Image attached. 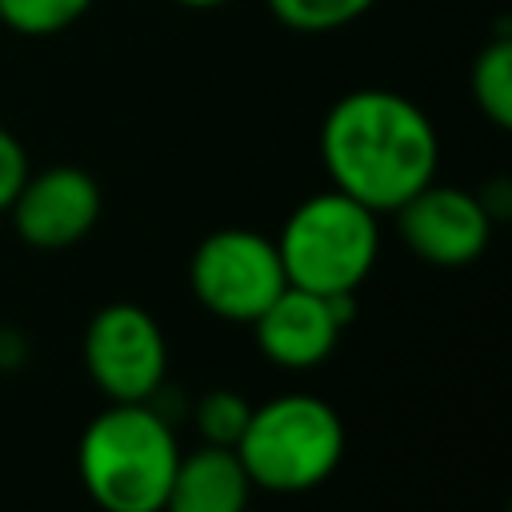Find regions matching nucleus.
Wrapping results in <instances>:
<instances>
[{"mask_svg": "<svg viewBox=\"0 0 512 512\" xmlns=\"http://www.w3.org/2000/svg\"><path fill=\"white\" fill-rule=\"evenodd\" d=\"M276 252L288 284L320 296L356 292L376 264L380 224L372 208L328 188L292 208L276 236Z\"/></svg>", "mask_w": 512, "mask_h": 512, "instance_id": "obj_4", "label": "nucleus"}, {"mask_svg": "<svg viewBox=\"0 0 512 512\" xmlns=\"http://www.w3.org/2000/svg\"><path fill=\"white\" fill-rule=\"evenodd\" d=\"M12 228L32 248H68L84 240L100 220V184L76 164H52L28 172L8 204Z\"/></svg>", "mask_w": 512, "mask_h": 512, "instance_id": "obj_9", "label": "nucleus"}, {"mask_svg": "<svg viewBox=\"0 0 512 512\" xmlns=\"http://www.w3.org/2000/svg\"><path fill=\"white\" fill-rule=\"evenodd\" d=\"M376 0H268L276 24L292 32H336L356 24Z\"/></svg>", "mask_w": 512, "mask_h": 512, "instance_id": "obj_12", "label": "nucleus"}, {"mask_svg": "<svg viewBox=\"0 0 512 512\" xmlns=\"http://www.w3.org/2000/svg\"><path fill=\"white\" fill-rule=\"evenodd\" d=\"M320 160L332 188L372 212H396L436 180L440 140L416 100L388 88H356L328 108Z\"/></svg>", "mask_w": 512, "mask_h": 512, "instance_id": "obj_1", "label": "nucleus"}, {"mask_svg": "<svg viewBox=\"0 0 512 512\" xmlns=\"http://www.w3.org/2000/svg\"><path fill=\"white\" fill-rule=\"evenodd\" d=\"M356 316V292H340V296H320L296 284H284L272 304L252 320L256 328V344L260 352L292 372L316 368L332 356L340 332L352 324Z\"/></svg>", "mask_w": 512, "mask_h": 512, "instance_id": "obj_8", "label": "nucleus"}, {"mask_svg": "<svg viewBox=\"0 0 512 512\" xmlns=\"http://www.w3.org/2000/svg\"><path fill=\"white\" fill-rule=\"evenodd\" d=\"M28 172L32 168H28L24 144L8 128H0V212H8V204L16 200V192H20V184H24Z\"/></svg>", "mask_w": 512, "mask_h": 512, "instance_id": "obj_15", "label": "nucleus"}, {"mask_svg": "<svg viewBox=\"0 0 512 512\" xmlns=\"http://www.w3.org/2000/svg\"><path fill=\"white\" fill-rule=\"evenodd\" d=\"M176 4H184V8H220L228 0H176Z\"/></svg>", "mask_w": 512, "mask_h": 512, "instance_id": "obj_16", "label": "nucleus"}, {"mask_svg": "<svg viewBox=\"0 0 512 512\" xmlns=\"http://www.w3.org/2000/svg\"><path fill=\"white\" fill-rule=\"evenodd\" d=\"M236 456L252 488L308 492L336 472L344 456V424L328 400L288 392L252 408Z\"/></svg>", "mask_w": 512, "mask_h": 512, "instance_id": "obj_3", "label": "nucleus"}, {"mask_svg": "<svg viewBox=\"0 0 512 512\" xmlns=\"http://www.w3.org/2000/svg\"><path fill=\"white\" fill-rule=\"evenodd\" d=\"M248 416H252V404L232 388H216L196 404V428L204 444H216V448H236V440L248 428Z\"/></svg>", "mask_w": 512, "mask_h": 512, "instance_id": "obj_14", "label": "nucleus"}, {"mask_svg": "<svg viewBox=\"0 0 512 512\" xmlns=\"http://www.w3.org/2000/svg\"><path fill=\"white\" fill-rule=\"evenodd\" d=\"M176 460V436L148 400L104 408L76 448L80 484L104 512H164Z\"/></svg>", "mask_w": 512, "mask_h": 512, "instance_id": "obj_2", "label": "nucleus"}, {"mask_svg": "<svg viewBox=\"0 0 512 512\" xmlns=\"http://www.w3.org/2000/svg\"><path fill=\"white\" fill-rule=\"evenodd\" d=\"M84 368L112 404H144L164 384L168 344L140 304H108L84 328Z\"/></svg>", "mask_w": 512, "mask_h": 512, "instance_id": "obj_6", "label": "nucleus"}, {"mask_svg": "<svg viewBox=\"0 0 512 512\" xmlns=\"http://www.w3.org/2000/svg\"><path fill=\"white\" fill-rule=\"evenodd\" d=\"M248 496H252V480L236 448L204 444L192 456L176 460L164 512H244Z\"/></svg>", "mask_w": 512, "mask_h": 512, "instance_id": "obj_10", "label": "nucleus"}, {"mask_svg": "<svg viewBox=\"0 0 512 512\" xmlns=\"http://www.w3.org/2000/svg\"><path fill=\"white\" fill-rule=\"evenodd\" d=\"M396 228L408 252L424 264L464 268L484 256L492 240V212L476 192L432 180L396 208Z\"/></svg>", "mask_w": 512, "mask_h": 512, "instance_id": "obj_7", "label": "nucleus"}, {"mask_svg": "<svg viewBox=\"0 0 512 512\" xmlns=\"http://www.w3.org/2000/svg\"><path fill=\"white\" fill-rule=\"evenodd\" d=\"M468 88H472L476 108L496 128H508L512 124V40L508 36H496V40H488L476 52Z\"/></svg>", "mask_w": 512, "mask_h": 512, "instance_id": "obj_11", "label": "nucleus"}, {"mask_svg": "<svg viewBox=\"0 0 512 512\" xmlns=\"http://www.w3.org/2000/svg\"><path fill=\"white\" fill-rule=\"evenodd\" d=\"M192 292L220 320L252 324L288 284L276 240L248 228H220L192 252Z\"/></svg>", "mask_w": 512, "mask_h": 512, "instance_id": "obj_5", "label": "nucleus"}, {"mask_svg": "<svg viewBox=\"0 0 512 512\" xmlns=\"http://www.w3.org/2000/svg\"><path fill=\"white\" fill-rule=\"evenodd\" d=\"M96 0H0V24L20 36H56L72 28Z\"/></svg>", "mask_w": 512, "mask_h": 512, "instance_id": "obj_13", "label": "nucleus"}]
</instances>
